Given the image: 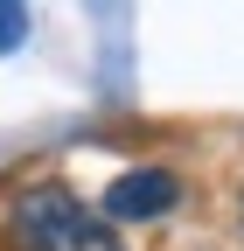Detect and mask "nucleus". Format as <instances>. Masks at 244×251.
Segmentation results:
<instances>
[{"instance_id": "3", "label": "nucleus", "mask_w": 244, "mask_h": 251, "mask_svg": "<svg viewBox=\"0 0 244 251\" xmlns=\"http://www.w3.org/2000/svg\"><path fill=\"white\" fill-rule=\"evenodd\" d=\"M21 35H28V14L0 0V56H7V49H21Z\"/></svg>"}, {"instance_id": "1", "label": "nucleus", "mask_w": 244, "mask_h": 251, "mask_svg": "<svg viewBox=\"0 0 244 251\" xmlns=\"http://www.w3.org/2000/svg\"><path fill=\"white\" fill-rule=\"evenodd\" d=\"M0 251H126L63 175H28L0 196Z\"/></svg>"}, {"instance_id": "4", "label": "nucleus", "mask_w": 244, "mask_h": 251, "mask_svg": "<svg viewBox=\"0 0 244 251\" xmlns=\"http://www.w3.org/2000/svg\"><path fill=\"white\" fill-rule=\"evenodd\" d=\"M237 230H244V196H237Z\"/></svg>"}, {"instance_id": "2", "label": "nucleus", "mask_w": 244, "mask_h": 251, "mask_svg": "<svg viewBox=\"0 0 244 251\" xmlns=\"http://www.w3.org/2000/svg\"><path fill=\"white\" fill-rule=\"evenodd\" d=\"M168 209H181V175H174V168H126V175L105 188V202H98V216H105L112 230L161 224Z\"/></svg>"}]
</instances>
